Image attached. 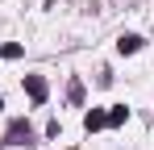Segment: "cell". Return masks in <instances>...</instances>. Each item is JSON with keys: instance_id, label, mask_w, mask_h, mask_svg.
<instances>
[{"instance_id": "obj_3", "label": "cell", "mask_w": 154, "mask_h": 150, "mask_svg": "<svg viewBox=\"0 0 154 150\" xmlns=\"http://www.w3.org/2000/svg\"><path fill=\"white\" fill-rule=\"evenodd\" d=\"M104 125H108V113H104V108H88V113H83V129H88V133H96Z\"/></svg>"}, {"instance_id": "obj_5", "label": "cell", "mask_w": 154, "mask_h": 150, "mask_svg": "<svg viewBox=\"0 0 154 150\" xmlns=\"http://www.w3.org/2000/svg\"><path fill=\"white\" fill-rule=\"evenodd\" d=\"M129 121V108L125 104H112V108H108V125H125Z\"/></svg>"}, {"instance_id": "obj_2", "label": "cell", "mask_w": 154, "mask_h": 150, "mask_svg": "<svg viewBox=\"0 0 154 150\" xmlns=\"http://www.w3.org/2000/svg\"><path fill=\"white\" fill-rule=\"evenodd\" d=\"M25 92H29L33 104H42V100H46V79H42V75H25Z\"/></svg>"}, {"instance_id": "obj_6", "label": "cell", "mask_w": 154, "mask_h": 150, "mask_svg": "<svg viewBox=\"0 0 154 150\" xmlns=\"http://www.w3.org/2000/svg\"><path fill=\"white\" fill-rule=\"evenodd\" d=\"M67 100H71V104H79V100H83V83H79V79H71V88H67Z\"/></svg>"}, {"instance_id": "obj_1", "label": "cell", "mask_w": 154, "mask_h": 150, "mask_svg": "<svg viewBox=\"0 0 154 150\" xmlns=\"http://www.w3.org/2000/svg\"><path fill=\"white\" fill-rule=\"evenodd\" d=\"M4 142H8V146H29V142H33V129H29V121H13Z\"/></svg>"}, {"instance_id": "obj_7", "label": "cell", "mask_w": 154, "mask_h": 150, "mask_svg": "<svg viewBox=\"0 0 154 150\" xmlns=\"http://www.w3.org/2000/svg\"><path fill=\"white\" fill-rule=\"evenodd\" d=\"M0 58H21V46H17V42H8V46L0 50Z\"/></svg>"}, {"instance_id": "obj_8", "label": "cell", "mask_w": 154, "mask_h": 150, "mask_svg": "<svg viewBox=\"0 0 154 150\" xmlns=\"http://www.w3.org/2000/svg\"><path fill=\"white\" fill-rule=\"evenodd\" d=\"M0 108H4V100H0Z\"/></svg>"}, {"instance_id": "obj_4", "label": "cell", "mask_w": 154, "mask_h": 150, "mask_svg": "<svg viewBox=\"0 0 154 150\" xmlns=\"http://www.w3.org/2000/svg\"><path fill=\"white\" fill-rule=\"evenodd\" d=\"M117 50H121V54H137V50H142V38H137V33H121V38H117Z\"/></svg>"}]
</instances>
